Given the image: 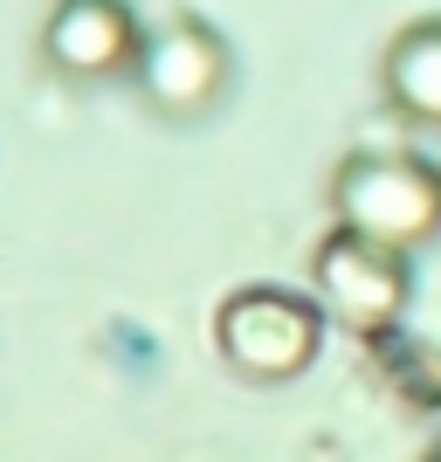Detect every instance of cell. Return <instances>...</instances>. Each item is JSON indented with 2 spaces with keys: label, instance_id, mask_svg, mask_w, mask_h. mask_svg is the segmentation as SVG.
<instances>
[{
  "label": "cell",
  "instance_id": "6da1fadb",
  "mask_svg": "<svg viewBox=\"0 0 441 462\" xmlns=\"http://www.w3.org/2000/svg\"><path fill=\"white\" fill-rule=\"evenodd\" d=\"M214 352L249 386H283L317 366L325 352V304L283 283H234L214 304Z\"/></svg>",
  "mask_w": 441,
  "mask_h": 462
},
{
  "label": "cell",
  "instance_id": "7a4b0ae2",
  "mask_svg": "<svg viewBox=\"0 0 441 462\" xmlns=\"http://www.w3.org/2000/svg\"><path fill=\"white\" fill-rule=\"evenodd\" d=\"M331 208H338V228L414 255L441 235V166L414 152H359L331 187Z\"/></svg>",
  "mask_w": 441,
  "mask_h": 462
},
{
  "label": "cell",
  "instance_id": "3957f363",
  "mask_svg": "<svg viewBox=\"0 0 441 462\" xmlns=\"http://www.w3.org/2000/svg\"><path fill=\"white\" fill-rule=\"evenodd\" d=\"M310 283H317V304L338 318L359 338H393L407 297H414V276H407V255L386 249V242H365L352 228H331L310 255Z\"/></svg>",
  "mask_w": 441,
  "mask_h": 462
},
{
  "label": "cell",
  "instance_id": "277c9868",
  "mask_svg": "<svg viewBox=\"0 0 441 462\" xmlns=\"http://www.w3.org/2000/svg\"><path fill=\"white\" fill-rule=\"evenodd\" d=\"M228 62L234 56L221 42V28H207L200 14H173L166 28L145 35V56H138L132 83L159 117H200L228 90Z\"/></svg>",
  "mask_w": 441,
  "mask_h": 462
},
{
  "label": "cell",
  "instance_id": "5b68a950",
  "mask_svg": "<svg viewBox=\"0 0 441 462\" xmlns=\"http://www.w3.org/2000/svg\"><path fill=\"white\" fill-rule=\"evenodd\" d=\"M138 56H145V28L132 0H56L41 21V62L69 83L138 77Z\"/></svg>",
  "mask_w": 441,
  "mask_h": 462
},
{
  "label": "cell",
  "instance_id": "8992f818",
  "mask_svg": "<svg viewBox=\"0 0 441 462\" xmlns=\"http://www.w3.org/2000/svg\"><path fill=\"white\" fill-rule=\"evenodd\" d=\"M380 90L407 125H435L441 132V14L407 21L380 56Z\"/></svg>",
  "mask_w": 441,
  "mask_h": 462
},
{
  "label": "cell",
  "instance_id": "52a82bcc",
  "mask_svg": "<svg viewBox=\"0 0 441 462\" xmlns=\"http://www.w3.org/2000/svg\"><path fill=\"white\" fill-rule=\"evenodd\" d=\"M421 462H441V448H427V456H421Z\"/></svg>",
  "mask_w": 441,
  "mask_h": 462
}]
</instances>
